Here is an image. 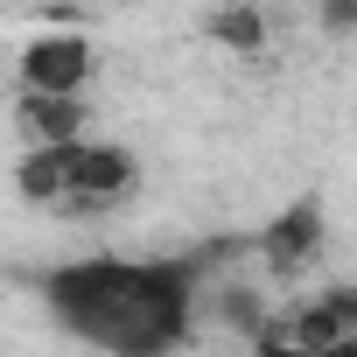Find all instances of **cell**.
<instances>
[{
    "instance_id": "6da1fadb",
    "label": "cell",
    "mask_w": 357,
    "mask_h": 357,
    "mask_svg": "<svg viewBox=\"0 0 357 357\" xmlns=\"http://www.w3.org/2000/svg\"><path fill=\"white\" fill-rule=\"evenodd\" d=\"M204 252L183 259H70L43 273L50 315L105 357H168L190 343Z\"/></svg>"
},
{
    "instance_id": "7a4b0ae2",
    "label": "cell",
    "mask_w": 357,
    "mask_h": 357,
    "mask_svg": "<svg viewBox=\"0 0 357 357\" xmlns=\"http://www.w3.org/2000/svg\"><path fill=\"white\" fill-rule=\"evenodd\" d=\"M140 168L126 147L112 140H70L63 147V204L56 211H112L119 197H133Z\"/></svg>"
},
{
    "instance_id": "3957f363",
    "label": "cell",
    "mask_w": 357,
    "mask_h": 357,
    "mask_svg": "<svg viewBox=\"0 0 357 357\" xmlns=\"http://www.w3.org/2000/svg\"><path fill=\"white\" fill-rule=\"evenodd\" d=\"M350 336H357V287H329L308 308L280 315V329H259V350L266 357H315V350L350 343Z\"/></svg>"
},
{
    "instance_id": "277c9868",
    "label": "cell",
    "mask_w": 357,
    "mask_h": 357,
    "mask_svg": "<svg viewBox=\"0 0 357 357\" xmlns=\"http://www.w3.org/2000/svg\"><path fill=\"white\" fill-rule=\"evenodd\" d=\"M91 77V43L84 36H36L22 50V91H50V98H77Z\"/></svg>"
},
{
    "instance_id": "5b68a950",
    "label": "cell",
    "mask_w": 357,
    "mask_h": 357,
    "mask_svg": "<svg viewBox=\"0 0 357 357\" xmlns=\"http://www.w3.org/2000/svg\"><path fill=\"white\" fill-rule=\"evenodd\" d=\"M259 252H266V266H273V273L308 266V259L322 252V204H287V211L259 231Z\"/></svg>"
},
{
    "instance_id": "8992f818",
    "label": "cell",
    "mask_w": 357,
    "mask_h": 357,
    "mask_svg": "<svg viewBox=\"0 0 357 357\" xmlns=\"http://www.w3.org/2000/svg\"><path fill=\"white\" fill-rule=\"evenodd\" d=\"M15 119H22L29 147H70V140H84V98H50V91H22Z\"/></svg>"
},
{
    "instance_id": "52a82bcc",
    "label": "cell",
    "mask_w": 357,
    "mask_h": 357,
    "mask_svg": "<svg viewBox=\"0 0 357 357\" xmlns=\"http://www.w3.org/2000/svg\"><path fill=\"white\" fill-rule=\"evenodd\" d=\"M211 43H225V50L252 56V50L266 43V15L252 8V0H231V8H218V15H211Z\"/></svg>"
},
{
    "instance_id": "ba28073f",
    "label": "cell",
    "mask_w": 357,
    "mask_h": 357,
    "mask_svg": "<svg viewBox=\"0 0 357 357\" xmlns=\"http://www.w3.org/2000/svg\"><path fill=\"white\" fill-rule=\"evenodd\" d=\"M315 357H357V336H350V343H329V350H315Z\"/></svg>"
}]
</instances>
